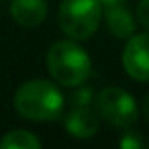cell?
I'll return each instance as SVG.
<instances>
[{"mask_svg":"<svg viewBox=\"0 0 149 149\" xmlns=\"http://www.w3.org/2000/svg\"><path fill=\"white\" fill-rule=\"evenodd\" d=\"M142 113H143V117L149 121V91L143 95V100H142Z\"/></svg>","mask_w":149,"mask_h":149,"instance_id":"13","label":"cell"},{"mask_svg":"<svg viewBox=\"0 0 149 149\" xmlns=\"http://www.w3.org/2000/svg\"><path fill=\"white\" fill-rule=\"evenodd\" d=\"M10 15L19 26L34 29L42 25L47 17V2L45 0H11Z\"/></svg>","mask_w":149,"mask_h":149,"instance_id":"7","label":"cell"},{"mask_svg":"<svg viewBox=\"0 0 149 149\" xmlns=\"http://www.w3.org/2000/svg\"><path fill=\"white\" fill-rule=\"evenodd\" d=\"M58 26L70 40H87L98 30L102 6L98 0H62L58 6Z\"/></svg>","mask_w":149,"mask_h":149,"instance_id":"3","label":"cell"},{"mask_svg":"<svg viewBox=\"0 0 149 149\" xmlns=\"http://www.w3.org/2000/svg\"><path fill=\"white\" fill-rule=\"evenodd\" d=\"M15 111L29 121H57L64 111V95L47 79L25 81L13 95Z\"/></svg>","mask_w":149,"mask_h":149,"instance_id":"1","label":"cell"},{"mask_svg":"<svg viewBox=\"0 0 149 149\" xmlns=\"http://www.w3.org/2000/svg\"><path fill=\"white\" fill-rule=\"evenodd\" d=\"M98 2H100V6L106 10V8H113V6H119V4H125L127 0H98Z\"/></svg>","mask_w":149,"mask_h":149,"instance_id":"14","label":"cell"},{"mask_svg":"<svg viewBox=\"0 0 149 149\" xmlns=\"http://www.w3.org/2000/svg\"><path fill=\"white\" fill-rule=\"evenodd\" d=\"M95 111L113 128H128L138 121L140 108L136 98L121 87H106L95 96Z\"/></svg>","mask_w":149,"mask_h":149,"instance_id":"4","label":"cell"},{"mask_svg":"<svg viewBox=\"0 0 149 149\" xmlns=\"http://www.w3.org/2000/svg\"><path fill=\"white\" fill-rule=\"evenodd\" d=\"M147 149H149V147H147Z\"/></svg>","mask_w":149,"mask_h":149,"instance_id":"15","label":"cell"},{"mask_svg":"<svg viewBox=\"0 0 149 149\" xmlns=\"http://www.w3.org/2000/svg\"><path fill=\"white\" fill-rule=\"evenodd\" d=\"M136 19L143 29L149 32V0H140L136 8Z\"/></svg>","mask_w":149,"mask_h":149,"instance_id":"12","label":"cell"},{"mask_svg":"<svg viewBox=\"0 0 149 149\" xmlns=\"http://www.w3.org/2000/svg\"><path fill=\"white\" fill-rule=\"evenodd\" d=\"M123 68L128 77L149 81V32L132 34L123 49Z\"/></svg>","mask_w":149,"mask_h":149,"instance_id":"5","label":"cell"},{"mask_svg":"<svg viewBox=\"0 0 149 149\" xmlns=\"http://www.w3.org/2000/svg\"><path fill=\"white\" fill-rule=\"evenodd\" d=\"M104 21L109 34L119 40H128L132 34H136V17L125 4L104 10Z\"/></svg>","mask_w":149,"mask_h":149,"instance_id":"8","label":"cell"},{"mask_svg":"<svg viewBox=\"0 0 149 149\" xmlns=\"http://www.w3.org/2000/svg\"><path fill=\"white\" fill-rule=\"evenodd\" d=\"M119 149H146V142L140 130L128 127L119 138Z\"/></svg>","mask_w":149,"mask_h":149,"instance_id":"11","label":"cell"},{"mask_svg":"<svg viewBox=\"0 0 149 149\" xmlns=\"http://www.w3.org/2000/svg\"><path fill=\"white\" fill-rule=\"evenodd\" d=\"M0 149H42V143L32 132L15 128L4 134V138L0 140Z\"/></svg>","mask_w":149,"mask_h":149,"instance_id":"9","label":"cell"},{"mask_svg":"<svg viewBox=\"0 0 149 149\" xmlns=\"http://www.w3.org/2000/svg\"><path fill=\"white\" fill-rule=\"evenodd\" d=\"M64 128L72 138H93L100 128V117L95 109H91V106L72 108L64 117Z\"/></svg>","mask_w":149,"mask_h":149,"instance_id":"6","label":"cell"},{"mask_svg":"<svg viewBox=\"0 0 149 149\" xmlns=\"http://www.w3.org/2000/svg\"><path fill=\"white\" fill-rule=\"evenodd\" d=\"M49 76L62 87H77L91 76L93 61L76 40H57L45 57Z\"/></svg>","mask_w":149,"mask_h":149,"instance_id":"2","label":"cell"},{"mask_svg":"<svg viewBox=\"0 0 149 149\" xmlns=\"http://www.w3.org/2000/svg\"><path fill=\"white\" fill-rule=\"evenodd\" d=\"M95 93H93L91 87H85L83 83L77 85V87L72 89V93H70L68 100L70 104H72V108H81V106H91L95 104Z\"/></svg>","mask_w":149,"mask_h":149,"instance_id":"10","label":"cell"}]
</instances>
